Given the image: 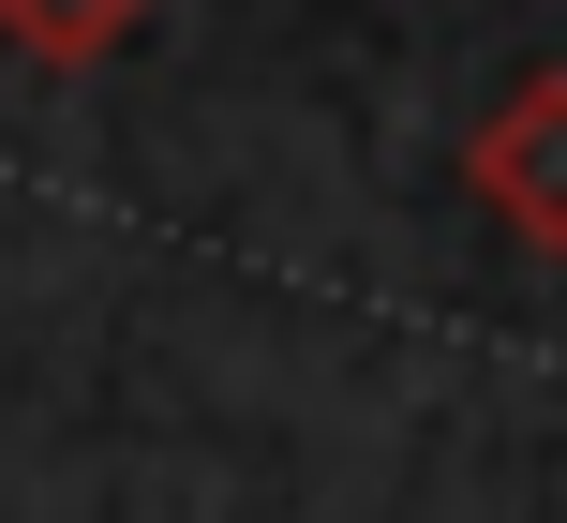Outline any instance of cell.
Here are the masks:
<instances>
[{
    "label": "cell",
    "instance_id": "obj_1",
    "mask_svg": "<svg viewBox=\"0 0 567 523\" xmlns=\"http://www.w3.org/2000/svg\"><path fill=\"white\" fill-rule=\"evenodd\" d=\"M478 195L508 209L538 255H567V75H538V90H508V120L478 135Z\"/></svg>",
    "mask_w": 567,
    "mask_h": 523
},
{
    "label": "cell",
    "instance_id": "obj_2",
    "mask_svg": "<svg viewBox=\"0 0 567 523\" xmlns=\"http://www.w3.org/2000/svg\"><path fill=\"white\" fill-rule=\"evenodd\" d=\"M120 16H135V0H0V30H16L30 60H90Z\"/></svg>",
    "mask_w": 567,
    "mask_h": 523
}]
</instances>
